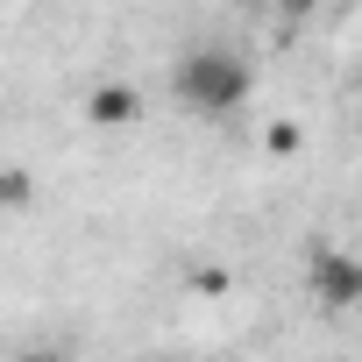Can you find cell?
Here are the masks:
<instances>
[{
    "mask_svg": "<svg viewBox=\"0 0 362 362\" xmlns=\"http://www.w3.org/2000/svg\"><path fill=\"white\" fill-rule=\"evenodd\" d=\"M249 57L242 50H228V43H199V50H185L170 64V100L185 107V114H206V121H221V114H235L242 100H249Z\"/></svg>",
    "mask_w": 362,
    "mask_h": 362,
    "instance_id": "1",
    "label": "cell"
},
{
    "mask_svg": "<svg viewBox=\"0 0 362 362\" xmlns=\"http://www.w3.org/2000/svg\"><path fill=\"white\" fill-rule=\"evenodd\" d=\"M305 284H313V305H327V313H348V305H362V263H355L348 249H313V263H305Z\"/></svg>",
    "mask_w": 362,
    "mask_h": 362,
    "instance_id": "2",
    "label": "cell"
},
{
    "mask_svg": "<svg viewBox=\"0 0 362 362\" xmlns=\"http://www.w3.org/2000/svg\"><path fill=\"white\" fill-rule=\"evenodd\" d=\"M78 114H86V128L121 135V128H135V121H142V93H135V78H93Z\"/></svg>",
    "mask_w": 362,
    "mask_h": 362,
    "instance_id": "3",
    "label": "cell"
},
{
    "mask_svg": "<svg viewBox=\"0 0 362 362\" xmlns=\"http://www.w3.org/2000/svg\"><path fill=\"white\" fill-rule=\"evenodd\" d=\"M36 199V170H22V163H0V214H22Z\"/></svg>",
    "mask_w": 362,
    "mask_h": 362,
    "instance_id": "4",
    "label": "cell"
},
{
    "mask_svg": "<svg viewBox=\"0 0 362 362\" xmlns=\"http://www.w3.org/2000/svg\"><path fill=\"white\" fill-rule=\"evenodd\" d=\"M263 149H270V156H298V149H305V128H298V121H270V128H263Z\"/></svg>",
    "mask_w": 362,
    "mask_h": 362,
    "instance_id": "5",
    "label": "cell"
},
{
    "mask_svg": "<svg viewBox=\"0 0 362 362\" xmlns=\"http://www.w3.org/2000/svg\"><path fill=\"white\" fill-rule=\"evenodd\" d=\"M277 15L284 22H305V15H320V0H277Z\"/></svg>",
    "mask_w": 362,
    "mask_h": 362,
    "instance_id": "6",
    "label": "cell"
}]
</instances>
